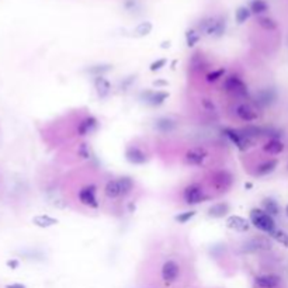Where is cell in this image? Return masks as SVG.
I'll return each mask as SVG.
<instances>
[{
    "instance_id": "cell-1",
    "label": "cell",
    "mask_w": 288,
    "mask_h": 288,
    "mask_svg": "<svg viewBox=\"0 0 288 288\" xmlns=\"http://www.w3.org/2000/svg\"><path fill=\"white\" fill-rule=\"evenodd\" d=\"M198 31L204 32L208 37H222L226 31V20L224 17H217V16L205 17L198 23Z\"/></svg>"
},
{
    "instance_id": "cell-2",
    "label": "cell",
    "mask_w": 288,
    "mask_h": 288,
    "mask_svg": "<svg viewBox=\"0 0 288 288\" xmlns=\"http://www.w3.org/2000/svg\"><path fill=\"white\" fill-rule=\"evenodd\" d=\"M251 224L259 231L264 232L270 235L271 232L276 229V221L269 214L260 210V208H253L251 211Z\"/></svg>"
},
{
    "instance_id": "cell-3",
    "label": "cell",
    "mask_w": 288,
    "mask_h": 288,
    "mask_svg": "<svg viewBox=\"0 0 288 288\" xmlns=\"http://www.w3.org/2000/svg\"><path fill=\"white\" fill-rule=\"evenodd\" d=\"M222 89L225 90L226 93H229L236 99H248V96H249L248 85L238 75L226 76L224 85H222Z\"/></svg>"
},
{
    "instance_id": "cell-4",
    "label": "cell",
    "mask_w": 288,
    "mask_h": 288,
    "mask_svg": "<svg viewBox=\"0 0 288 288\" xmlns=\"http://www.w3.org/2000/svg\"><path fill=\"white\" fill-rule=\"evenodd\" d=\"M183 200L188 205H197L205 200H208V195L204 187L198 183H191L183 190Z\"/></svg>"
},
{
    "instance_id": "cell-5",
    "label": "cell",
    "mask_w": 288,
    "mask_h": 288,
    "mask_svg": "<svg viewBox=\"0 0 288 288\" xmlns=\"http://www.w3.org/2000/svg\"><path fill=\"white\" fill-rule=\"evenodd\" d=\"M273 243L269 239V236H263V235H256L252 238L246 239L242 243V249L246 253H257V252H269L271 251Z\"/></svg>"
},
{
    "instance_id": "cell-6",
    "label": "cell",
    "mask_w": 288,
    "mask_h": 288,
    "mask_svg": "<svg viewBox=\"0 0 288 288\" xmlns=\"http://www.w3.org/2000/svg\"><path fill=\"white\" fill-rule=\"evenodd\" d=\"M224 135H225L226 138L231 141L232 144L235 145L239 150H248L251 146H253V144L256 142V141H253L249 137H246L242 130H235V128H225L224 130Z\"/></svg>"
},
{
    "instance_id": "cell-7",
    "label": "cell",
    "mask_w": 288,
    "mask_h": 288,
    "mask_svg": "<svg viewBox=\"0 0 288 288\" xmlns=\"http://www.w3.org/2000/svg\"><path fill=\"white\" fill-rule=\"evenodd\" d=\"M259 110L260 108H257L253 103H240L235 107V114L243 122H253V121H257L260 117Z\"/></svg>"
},
{
    "instance_id": "cell-8",
    "label": "cell",
    "mask_w": 288,
    "mask_h": 288,
    "mask_svg": "<svg viewBox=\"0 0 288 288\" xmlns=\"http://www.w3.org/2000/svg\"><path fill=\"white\" fill-rule=\"evenodd\" d=\"M277 101V92L276 89L273 88H264L260 89L255 97H253V104L257 108H266V107L273 106Z\"/></svg>"
},
{
    "instance_id": "cell-9",
    "label": "cell",
    "mask_w": 288,
    "mask_h": 288,
    "mask_svg": "<svg viewBox=\"0 0 288 288\" xmlns=\"http://www.w3.org/2000/svg\"><path fill=\"white\" fill-rule=\"evenodd\" d=\"M180 264L177 263L176 260L173 259H169V260H166L162 266V270H160V276H162V280L168 285L169 284H173L179 280V277H180Z\"/></svg>"
},
{
    "instance_id": "cell-10",
    "label": "cell",
    "mask_w": 288,
    "mask_h": 288,
    "mask_svg": "<svg viewBox=\"0 0 288 288\" xmlns=\"http://www.w3.org/2000/svg\"><path fill=\"white\" fill-rule=\"evenodd\" d=\"M210 156V153L207 152L205 148L202 146H195V148H190V149L186 152L184 155V160L190 166H197V168H201L205 164V160Z\"/></svg>"
},
{
    "instance_id": "cell-11",
    "label": "cell",
    "mask_w": 288,
    "mask_h": 288,
    "mask_svg": "<svg viewBox=\"0 0 288 288\" xmlns=\"http://www.w3.org/2000/svg\"><path fill=\"white\" fill-rule=\"evenodd\" d=\"M79 201H80V204L86 205V207L90 208L99 207V200H97V190H96V186L89 184V186H85L83 188H80V191H79Z\"/></svg>"
},
{
    "instance_id": "cell-12",
    "label": "cell",
    "mask_w": 288,
    "mask_h": 288,
    "mask_svg": "<svg viewBox=\"0 0 288 288\" xmlns=\"http://www.w3.org/2000/svg\"><path fill=\"white\" fill-rule=\"evenodd\" d=\"M126 159L132 164H145L148 162V153L137 145H131L126 150Z\"/></svg>"
},
{
    "instance_id": "cell-13",
    "label": "cell",
    "mask_w": 288,
    "mask_h": 288,
    "mask_svg": "<svg viewBox=\"0 0 288 288\" xmlns=\"http://www.w3.org/2000/svg\"><path fill=\"white\" fill-rule=\"evenodd\" d=\"M97 126H99V121L96 117L93 115H88V117H85V118L81 119L80 122L77 124V135L79 137H86V135H90V134H93L96 130H97Z\"/></svg>"
},
{
    "instance_id": "cell-14",
    "label": "cell",
    "mask_w": 288,
    "mask_h": 288,
    "mask_svg": "<svg viewBox=\"0 0 288 288\" xmlns=\"http://www.w3.org/2000/svg\"><path fill=\"white\" fill-rule=\"evenodd\" d=\"M232 182L233 180H232L231 173H228L226 170H219L217 173H214L213 176L214 187L219 191H226L228 188H231Z\"/></svg>"
},
{
    "instance_id": "cell-15",
    "label": "cell",
    "mask_w": 288,
    "mask_h": 288,
    "mask_svg": "<svg viewBox=\"0 0 288 288\" xmlns=\"http://www.w3.org/2000/svg\"><path fill=\"white\" fill-rule=\"evenodd\" d=\"M168 97H169V93L163 92V90H156V92H150L149 90V92L142 93V96H141V99L152 107H157L163 104L164 101L168 100Z\"/></svg>"
},
{
    "instance_id": "cell-16",
    "label": "cell",
    "mask_w": 288,
    "mask_h": 288,
    "mask_svg": "<svg viewBox=\"0 0 288 288\" xmlns=\"http://www.w3.org/2000/svg\"><path fill=\"white\" fill-rule=\"evenodd\" d=\"M226 226H228L229 229H232V231L243 233V232L249 231L251 222H249L248 219H244L243 217H240V215H229V217L226 218Z\"/></svg>"
},
{
    "instance_id": "cell-17",
    "label": "cell",
    "mask_w": 288,
    "mask_h": 288,
    "mask_svg": "<svg viewBox=\"0 0 288 288\" xmlns=\"http://www.w3.org/2000/svg\"><path fill=\"white\" fill-rule=\"evenodd\" d=\"M255 282L259 288H277L281 282V278L276 274H263V276H257L255 278Z\"/></svg>"
},
{
    "instance_id": "cell-18",
    "label": "cell",
    "mask_w": 288,
    "mask_h": 288,
    "mask_svg": "<svg viewBox=\"0 0 288 288\" xmlns=\"http://www.w3.org/2000/svg\"><path fill=\"white\" fill-rule=\"evenodd\" d=\"M177 121L170 117H160L155 121V128L162 134H170L177 130Z\"/></svg>"
},
{
    "instance_id": "cell-19",
    "label": "cell",
    "mask_w": 288,
    "mask_h": 288,
    "mask_svg": "<svg viewBox=\"0 0 288 288\" xmlns=\"http://www.w3.org/2000/svg\"><path fill=\"white\" fill-rule=\"evenodd\" d=\"M94 89H96V93L99 96V99H107L110 92H111V85H110V81L107 80L104 76H96V79H94Z\"/></svg>"
},
{
    "instance_id": "cell-20",
    "label": "cell",
    "mask_w": 288,
    "mask_h": 288,
    "mask_svg": "<svg viewBox=\"0 0 288 288\" xmlns=\"http://www.w3.org/2000/svg\"><path fill=\"white\" fill-rule=\"evenodd\" d=\"M104 195L108 200H117L121 198V188H119L118 179H111L104 186Z\"/></svg>"
},
{
    "instance_id": "cell-21",
    "label": "cell",
    "mask_w": 288,
    "mask_h": 288,
    "mask_svg": "<svg viewBox=\"0 0 288 288\" xmlns=\"http://www.w3.org/2000/svg\"><path fill=\"white\" fill-rule=\"evenodd\" d=\"M229 213V204L228 202H215L211 207L208 208V217L211 218H224Z\"/></svg>"
},
{
    "instance_id": "cell-22",
    "label": "cell",
    "mask_w": 288,
    "mask_h": 288,
    "mask_svg": "<svg viewBox=\"0 0 288 288\" xmlns=\"http://www.w3.org/2000/svg\"><path fill=\"white\" fill-rule=\"evenodd\" d=\"M278 166V160L277 159H269V160H264L263 163H260L255 170V175L259 177H263V176H269L270 173H273L276 168Z\"/></svg>"
},
{
    "instance_id": "cell-23",
    "label": "cell",
    "mask_w": 288,
    "mask_h": 288,
    "mask_svg": "<svg viewBox=\"0 0 288 288\" xmlns=\"http://www.w3.org/2000/svg\"><path fill=\"white\" fill-rule=\"evenodd\" d=\"M32 224L38 226V228H50V226L57 225L58 219L54 218V217H50V215L41 214V215L32 217Z\"/></svg>"
},
{
    "instance_id": "cell-24",
    "label": "cell",
    "mask_w": 288,
    "mask_h": 288,
    "mask_svg": "<svg viewBox=\"0 0 288 288\" xmlns=\"http://www.w3.org/2000/svg\"><path fill=\"white\" fill-rule=\"evenodd\" d=\"M263 150L269 155H280L284 150V144L280 139H269L266 144L263 145Z\"/></svg>"
},
{
    "instance_id": "cell-25",
    "label": "cell",
    "mask_w": 288,
    "mask_h": 288,
    "mask_svg": "<svg viewBox=\"0 0 288 288\" xmlns=\"http://www.w3.org/2000/svg\"><path fill=\"white\" fill-rule=\"evenodd\" d=\"M262 207H263V211H266V213L271 215V217H276V215H278L280 211H281L280 204H278L274 198H270V197L263 198V201H262Z\"/></svg>"
},
{
    "instance_id": "cell-26",
    "label": "cell",
    "mask_w": 288,
    "mask_h": 288,
    "mask_svg": "<svg viewBox=\"0 0 288 288\" xmlns=\"http://www.w3.org/2000/svg\"><path fill=\"white\" fill-rule=\"evenodd\" d=\"M119 188H121V198H124L127 195H130L134 191L135 183L132 180L130 176H122L118 179Z\"/></svg>"
},
{
    "instance_id": "cell-27",
    "label": "cell",
    "mask_w": 288,
    "mask_h": 288,
    "mask_svg": "<svg viewBox=\"0 0 288 288\" xmlns=\"http://www.w3.org/2000/svg\"><path fill=\"white\" fill-rule=\"evenodd\" d=\"M269 3L266 2V0H252L251 2V9L252 14H255V16H263L264 13L269 10Z\"/></svg>"
},
{
    "instance_id": "cell-28",
    "label": "cell",
    "mask_w": 288,
    "mask_h": 288,
    "mask_svg": "<svg viewBox=\"0 0 288 288\" xmlns=\"http://www.w3.org/2000/svg\"><path fill=\"white\" fill-rule=\"evenodd\" d=\"M152 28H153V25H152L150 21H142V23H139V24L134 28V37H146V35H149L150 34Z\"/></svg>"
},
{
    "instance_id": "cell-29",
    "label": "cell",
    "mask_w": 288,
    "mask_h": 288,
    "mask_svg": "<svg viewBox=\"0 0 288 288\" xmlns=\"http://www.w3.org/2000/svg\"><path fill=\"white\" fill-rule=\"evenodd\" d=\"M257 24L260 25L266 31H274L277 30V23L269 16H259L257 17Z\"/></svg>"
},
{
    "instance_id": "cell-30",
    "label": "cell",
    "mask_w": 288,
    "mask_h": 288,
    "mask_svg": "<svg viewBox=\"0 0 288 288\" xmlns=\"http://www.w3.org/2000/svg\"><path fill=\"white\" fill-rule=\"evenodd\" d=\"M251 16H252L251 9L246 6L238 7L236 12H235V20H236L238 24H243V23H246L248 20L251 19Z\"/></svg>"
},
{
    "instance_id": "cell-31",
    "label": "cell",
    "mask_w": 288,
    "mask_h": 288,
    "mask_svg": "<svg viewBox=\"0 0 288 288\" xmlns=\"http://www.w3.org/2000/svg\"><path fill=\"white\" fill-rule=\"evenodd\" d=\"M201 39V32L195 28H191V30H187L186 32V41H187V47L193 48L198 41Z\"/></svg>"
},
{
    "instance_id": "cell-32",
    "label": "cell",
    "mask_w": 288,
    "mask_h": 288,
    "mask_svg": "<svg viewBox=\"0 0 288 288\" xmlns=\"http://www.w3.org/2000/svg\"><path fill=\"white\" fill-rule=\"evenodd\" d=\"M270 236L274 239L276 242H278V243H281L282 246H285V248H288V233H285L284 231H281V229H274V231L270 233Z\"/></svg>"
},
{
    "instance_id": "cell-33",
    "label": "cell",
    "mask_w": 288,
    "mask_h": 288,
    "mask_svg": "<svg viewBox=\"0 0 288 288\" xmlns=\"http://www.w3.org/2000/svg\"><path fill=\"white\" fill-rule=\"evenodd\" d=\"M113 69V66L111 65H94L92 68H89L88 72L90 75H94V76H103L106 75L107 72H110V70Z\"/></svg>"
},
{
    "instance_id": "cell-34",
    "label": "cell",
    "mask_w": 288,
    "mask_h": 288,
    "mask_svg": "<svg viewBox=\"0 0 288 288\" xmlns=\"http://www.w3.org/2000/svg\"><path fill=\"white\" fill-rule=\"evenodd\" d=\"M224 76H225V69H224V68H219V69L208 72L207 75H205V80H207L208 83H214V81L219 80V79L224 77Z\"/></svg>"
},
{
    "instance_id": "cell-35",
    "label": "cell",
    "mask_w": 288,
    "mask_h": 288,
    "mask_svg": "<svg viewBox=\"0 0 288 288\" xmlns=\"http://www.w3.org/2000/svg\"><path fill=\"white\" fill-rule=\"evenodd\" d=\"M281 135V131L274 127H263V137H267L270 139H280Z\"/></svg>"
},
{
    "instance_id": "cell-36",
    "label": "cell",
    "mask_w": 288,
    "mask_h": 288,
    "mask_svg": "<svg viewBox=\"0 0 288 288\" xmlns=\"http://www.w3.org/2000/svg\"><path fill=\"white\" fill-rule=\"evenodd\" d=\"M77 155L81 157V159H86L89 160L92 157V150H90V146H89L86 142H81L77 146Z\"/></svg>"
},
{
    "instance_id": "cell-37",
    "label": "cell",
    "mask_w": 288,
    "mask_h": 288,
    "mask_svg": "<svg viewBox=\"0 0 288 288\" xmlns=\"http://www.w3.org/2000/svg\"><path fill=\"white\" fill-rule=\"evenodd\" d=\"M194 215H195V211H186V213H182V214H179V215H176L175 219H176V222H179V224H186V222H188V221L193 218Z\"/></svg>"
},
{
    "instance_id": "cell-38",
    "label": "cell",
    "mask_w": 288,
    "mask_h": 288,
    "mask_svg": "<svg viewBox=\"0 0 288 288\" xmlns=\"http://www.w3.org/2000/svg\"><path fill=\"white\" fill-rule=\"evenodd\" d=\"M164 65H166V59H164V58H160V59H157V61H155V62L150 63L149 69L152 70V72H155V70L162 69Z\"/></svg>"
},
{
    "instance_id": "cell-39",
    "label": "cell",
    "mask_w": 288,
    "mask_h": 288,
    "mask_svg": "<svg viewBox=\"0 0 288 288\" xmlns=\"http://www.w3.org/2000/svg\"><path fill=\"white\" fill-rule=\"evenodd\" d=\"M201 103H202L204 108H207L210 111H215V106H214L213 100H210V99H201Z\"/></svg>"
},
{
    "instance_id": "cell-40",
    "label": "cell",
    "mask_w": 288,
    "mask_h": 288,
    "mask_svg": "<svg viewBox=\"0 0 288 288\" xmlns=\"http://www.w3.org/2000/svg\"><path fill=\"white\" fill-rule=\"evenodd\" d=\"M6 288H25V285L20 284V282H13V284H7Z\"/></svg>"
},
{
    "instance_id": "cell-41",
    "label": "cell",
    "mask_w": 288,
    "mask_h": 288,
    "mask_svg": "<svg viewBox=\"0 0 288 288\" xmlns=\"http://www.w3.org/2000/svg\"><path fill=\"white\" fill-rule=\"evenodd\" d=\"M7 266H9L10 269H16V267L19 266V262H17V260H9V262H7Z\"/></svg>"
},
{
    "instance_id": "cell-42",
    "label": "cell",
    "mask_w": 288,
    "mask_h": 288,
    "mask_svg": "<svg viewBox=\"0 0 288 288\" xmlns=\"http://www.w3.org/2000/svg\"><path fill=\"white\" fill-rule=\"evenodd\" d=\"M285 214H287V217H288V204H287V207H285Z\"/></svg>"
}]
</instances>
